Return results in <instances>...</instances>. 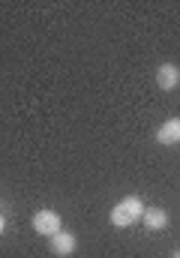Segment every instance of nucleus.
<instances>
[{"instance_id":"nucleus-4","label":"nucleus","mask_w":180,"mask_h":258,"mask_svg":"<svg viewBox=\"0 0 180 258\" xmlns=\"http://www.w3.org/2000/svg\"><path fill=\"white\" fill-rule=\"evenodd\" d=\"M156 84H159V90H174L180 84V66L177 63H159L156 66Z\"/></svg>"},{"instance_id":"nucleus-8","label":"nucleus","mask_w":180,"mask_h":258,"mask_svg":"<svg viewBox=\"0 0 180 258\" xmlns=\"http://www.w3.org/2000/svg\"><path fill=\"white\" fill-rule=\"evenodd\" d=\"M171 258H180V249H174V252H171Z\"/></svg>"},{"instance_id":"nucleus-1","label":"nucleus","mask_w":180,"mask_h":258,"mask_svg":"<svg viewBox=\"0 0 180 258\" xmlns=\"http://www.w3.org/2000/svg\"><path fill=\"white\" fill-rule=\"evenodd\" d=\"M141 213H144V201L138 195H126V198H120L117 204H114V210L108 213V219H111L114 228H129V225H135L141 219Z\"/></svg>"},{"instance_id":"nucleus-3","label":"nucleus","mask_w":180,"mask_h":258,"mask_svg":"<svg viewBox=\"0 0 180 258\" xmlns=\"http://www.w3.org/2000/svg\"><path fill=\"white\" fill-rule=\"evenodd\" d=\"M48 246H51V252H54V255L69 258L75 249H78V237H75L72 231H63V228H60L57 234H51V237H48Z\"/></svg>"},{"instance_id":"nucleus-7","label":"nucleus","mask_w":180,"mask_h":258,"mask_svg":"<svg viewBox=\"0 0 180 258\" xmlns=\"http://www.w3.org/2000/svg\"><path fill=\"white\" fill-rule=\"evenodd\" d=\"M3 228H6V219H3V213H0V234H3Z\"/></svg>"},{"instance_id":"nucleus-6","label":"nucleus","mask_w":180,"mask_h":258,"mask_svg":"<svg viewBox=\"0 0 180 258\" xmlns=\"http://www.w3.org/2000/svg\"><path fill=\"white\" fill-rule=\"evenodd\" d=\"M141 222H144L147 231H165V228H168V213H165L162 207H144Z\"/></svg>"},{"instance_id":"nucleus-2","label":"nucleus","mask_w":180,"mask_h":258,"mask_svg":"<svg viewBox=\"0 0 180 258\" xmlns=\"http://www.w3.org/2000/svg\"><path fill=\"white\" fill-rule=\"evenodd\" d=\"M60 228H63V219H60L57 210L42 207V210H36V213H33V231H36V234L51 237V234H57Z\"/></svg>"},{"instance_id":"nucleus-5","label":"nucleus","mask_w":180,"mask_h":258,"mask_svg":"<svg viewBox=\"0 0 180 258\" xmlns=\"http://www.w3.org/2000/svg\"><path fill=\"white\" fill-rule=\"evenodd\" d=\"M156 141H159L162 147H174V144H180V117H168L162 126L156 129Z\"/></svg>"}]
</instances>
